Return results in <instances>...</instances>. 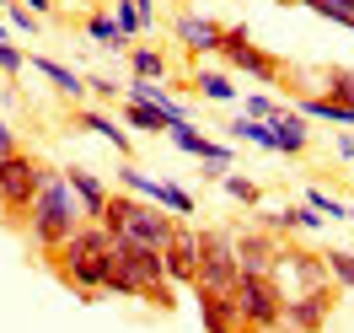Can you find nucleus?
<instances>
[{"instance_id": "f257e3e1", "label": "nucleus", "mask_w": 354, "mask_h": 333, "mask_svg": "<svg viewBox=\"0 0 354 333\" xmlns=\"http://www.w3.org/2000/svg\"><path fill=\"white\" fill-rule=\"evenodd\" d=\"M54 269H59V280H65L75 296H108V274H113V231L108 226L86 221L75 237H70L59 253H54Z\"/></svg>"}, {"instance_id": "f03ea898", "label": "nucleus", "mask_w": 354, "mask_h": 333, "mask_svg": "<svg viewBox=\"0 0 354 333\" xmlns=\"http://www.w3.org/2000/svg\"><path fill=\"white\" fill-rule=\"evenodd\" d=\"M108 296H129V301H151V307L172 312V280H167V258H161L156 247H140V242L113 237Z\"/></svg>"}, {"instance_id": "7ed1b4c3", "label": "nucleus", "mask_w": 354, "mask_h": 333, "mask_svg": "<svg viewBox=\"0 0 354 333\" xmlns=\"http://www.w3.org/2000/svg\"><path fill=\"white\" fill-rule=\"evenodd\" d=\"M81 226H86V210H81V199H75V188L65 183V172L48 167L44 188H38V204H32V215H27V237H32V247L54 258Z\"/></svg>"}, {"instance_id": "20e7f679", "label": "nucleus", "mask_w": 354, "mask_h": 333, "mask_svg": "<svg viewBox=\"0 0 354 333\" xmlns=\"http://www.w3.org/2000/svg\"><path fill=\"white\" fill-rule=\"evenodd\" d=\"M102 226H108L113 237L140 242V247H156V253H167V242L177 237V215H167L161 204L134 199V194H113L108 210H102Z\"/></svg>"}, {"instance_id": "39448f33", "label": "nucleus", "mask_w": 354, "mask_h": 333, "mask_svg": "<svg viewBox=\"0 0 354 333\" xmlns=\"http://www.w3.org/2000/svg\"><path fill=\"white\" fill-rule=\"evenodd\" d=\"M44 161L27 151H11L6 161H0V215H6V226H17L32 215V204H38V188H44Z\"/></svg>"}, {"instance_id": "423d86ee", "label": "nucleus", "mask_w": 354, "mask_h": 333, "mask_svg": "<svg viewBox=\"0 0 354 333\" xmlns=\"http://www.w3.org/2000/svg\"><path fill=\"white\" fill-rule=\"evenodd\" d=\"M242 285V258H236V237L209 226L199 231V285L194 290H209V296H236Z\"/></svg>"}, {"instance_id": "0eeeda50", "label": "nucleus", "mask_w": 354, "mask_h": 333, "mask_svg": "<svg viewBox=\"0 0 354 333\" xmlns=\"http://www.w3.org/2000/svg\"><path fill=\"white\" fill-rule=\"evenodd\" d=\"M221 60H225V70H231V75H252V81H263V87H274V81H285V60L252 44V33H247V22H231V27H225Z\"/></svg>"}, {"instance_id": "6e6552de", "label": "nucleus", "mask_w": 354, "mask_h": 333, "mask_svg": "<svg viewBox=\"0 0 354 333\" xmlns=\"http://www.w3.org/2000/svg\"><path fill=\"white\" fill-rule=\"evenodd\" d=\"M236 307H242L247 328H285V285L274 274H242L236 285Z\"/></svg>"}, {"instance_id": "1a4fd4ad", "label": "nucleus", "mask_w": 354, "mask_h": 333, "mask_svg": "<svg viewBox=\"0 0 354 333\" xmlns=\"http://www.w3.org/2000/svg\"><path fill=\"white\" fill-rule=\"evenodd\" d=\"M118 183L129 188L134 199H145V204H161L167 215H194V210H199V199H194V194H188L183 183H167V178H145V172H140L134 161H124V167H118Z\"/></svg>"}, {"instance_id": "9d476101", "label": "nucleus", "mask_w": 354, "mask_h": 333, "mask_svg": "<svg viewBox=\"0 0 354 333\" xmlns=\"http://www.w3.org/2000/svg\"><path fill=\"white\" fill-rule=\"evenodd\" d=\"M333 317V285L285 296V333H322Z\"/></svg>"}, {"instance_id": "9b49d317", "label": "nucleus", "mask_w": 354, "mask_h": 333, "mask_svg": "<svg viewBox=\"0 0 354 333\" xmlns=\"http://www.w3.org/2000/svg\"><path fill=\"white\" fill-rule=\"evenodd\" d=\"M172 38L188 54H204V60H221V44H225V27L215 17H204V11H183L172 17Z\"/></svg>"}, {"instance_id": "f8f14e48", "label": "nucleus", "mask_w": 354, "mask_h": 333, "mask_svg": "<svg viewBox=\"0 0 354 333\" xmlns=\"http://www.w3.org/2000/svg\"><path fill=\"white\" fill-rule=\"evenodd\" d=\"M236 237V258H242V274H274L279 258H285V247L274 231H231Z\"/></svg>"}, {"instance_id": "ddd939ff", "label": "nucleus", "mask_w": 354, "mask_h": 333, "mask_svg": "<svg viewBox=\"0 0 354 333\" xmlns=\"http://www.w3.org/2000/svg\"><path fill=\"white\" fill-rule=\"evenodd\" d=\"M172 145L183 156H199L209 172H231L236 167V145H221V140H209V134H199L194 124H183V129H172Z\"/></svg>"}, {"instance_id": "4468645a", "label": "nucleus", "mask_w": 354, "mask_h": 333, "mask_svg": "<svg viewBox=\"0 0 354 333\" xmlns=\"http://www.w3.org/2000/svg\"><path fill=\"white\" fill-rule=\"evenodd\" d=\"M167 280L172 285H199V231H183L177 226V237L167 242Z\"/></svg>"}, {"instance_id": "2eb2a0df", "label": "nucleus", "mask_w": 354, "mask_h": 333, "mask_svg": "<svg viewBox=\"0 0 354 333\" xmlns=\"http://www.w3.org/2000/svg\"><path fill=\"white\" fill-rule=\"evenodd\" d=\"M199 296V317H204V333H242V307L236 296H209V290H194Z\"/></svg>"}, {"instance_id": "dca6fc26", "label": "nucleus", "mask_w": 354, "mask_h": 333, "mask_svg": "<svg viewBox=\"0 0 354 333\" xmlns=\"http://www.w3.org/2000/svg\"><path fill=\"white\" fill-rule=\"evenodd\" d=\"M65 183L75 188V199H81V210H86V221L102 226V210H108V188H102V178L97 172H86V167H65Z\"/></svg>"}, {"instance_id": "f3484780", "label": "nucleus", "mask_w": 354, "mask_h": 333, "mask_svg": "<svg viewBox=\"0 0 354 333\" xmlns=\"http://www.w3.org/2000/svg\"><path fill=\"white\" fill-rule=\"evenodd\" d=\"M268 129H274V156H306L311 134H306V118H301L295 108H285Z\"/></svg>"}, {"instance_id": "a211bd4d", "label": "nucleus", "mask_w": 354, "mask_h": 333, "mask_svg": "<svg viewBox=\"0 0 354 333\" xmlns=\"http://www.w3.org/2000/svg\"><path fill=\"white\" fill-rule=\"evenodd\" d=\"M75 124H81V129H91V134H102V140H108L113 151H124V156L134 151L129 129H124L118 118H108V113H97V108H81V113H75Z\"/></svg>"}, {"instance_id": "6ab92c4d", "label": "nucleus", "mask_w": 354, "mask_h": 333, "mask_svg": "<svg viewBox=\"0 0 354 333\" xmlns=\"http://www.w3.org/2000/svg\"><path fill=\"white\" fill-rule=\"evenodd\" d=\"M301 118H317V124H338V129H354V108H344V102H333V97H301Z\"/></svg>"}, {"instance_id": "aec40b11", "label": "nucleus", "mask_w": 354, "mask_h": 333, "mask_svg": "<svg viewBox=\"0 0 354 333\" xmlns=\"http://www.w3.org/2000/svg\"><path fill=\"white\" fill-rule=\"evenodd\" d=\"M32 65H38V70H44V75H48V81H54V87H59V91H65V97H70V102H81V97H86V75H75V70H70V65H59V60H48V54H32Z\"/></svg>"}, {"instance_id": "412c9836", "label": "nucleus", "mask_w": 354, "mask_h": 333, "mask_svg": "<svg viewBox=\"0 0 354 333\" xmlns=\"http://www.w3.org/2000/svg\"><path fill=\"white\" fill-rule=\"evenodd\" d=\"M194 91L209 97V102H236V97H242L231 70H194Z\"/></svg>"}, {"instance_id": "4be33fe9", "label": "nucleus", "mask_w": 354, "mask_h": 333, "mask_svg": "<svg viewBox=\"0 0 354 333\" xmlns=\"http://www.w3.org/2000/svg\"><path fill=\"white\" fill-rule=\"evenodd\" d=\"M124 129H134V134H172V124H167V113L151 108V102H124Z\"/></svg>"}, {"instance_id": "5701e85b", "label": "nucleus", "mask_w": 354, "mask_h": 333, "mask_svg": "<svg viewBox=\"0 0 354 333\" xmlns=\"http://www.w3.org/2000/svg\"><path fill=\"white\" fill-rule=\"evenodd\" d=\"M221 188H225V199L247 204V210H258V204H263V188L247 178V172H236V167H231V172H221Z\"/></svg>"}, {"instance_id": "b1692460", "label": "nucleus", "mask_w": 354, "mask_h": 333, "mask_svg": "<svg viewBox=\"0 0 354 333\" xmlns=\"http://www.w3.org/2000/svg\"><path fill=\"white\" fill-rule=\"evenodd\" d=\"M322 97H333V102H344V108H354V70L349 65H328L322 70Z\"/></svg>"}, {"instance_id": "393cba45", "label": "nucleus", "mask_w": 354, "mask_h": 333, "mask_svg": "<svg viewBox=\"0 0 354 333\" xmlns=\"http://www.w3.org/2000/svg\"><path fill=\"white\" fill-rule=\"evenodd\" d=\"M129 75L134 81H161V75H167V60H161V54H156V48H134L129 54Z\"/></svg>"}, {"instance_id": "a878e982", "label": "nucleus", "mask_w": 354, "mask_h": 333, "mask_svg": "<svg viewBox=\"0 0 354 333\" xmlns=\"http://www.w3.org/2000/svg\"><path fill=\"white\" fill-rule=\"evenodd\" d=\"M86 38H91V44H102V48H118V44H129V38L118 33V22H113L108 11H91V17H86Z\"/></svg>"}, {"instance_id": "bb28decb", "label": "nucleus", "mask_w": 354, "mask_h": 333, "mask_svg": "<svg viewBox=\"0 0 354 333\" xmlns=\"http://www.w3.org/2000/svg\"><path fill=\"white\" fill-rule=\"evenodd\" d=\"M322 258H328V274H333V285L354 290V247H328Z\"/></svg>"}, {"instance_id": "cd10ccee", "label": "nucleus", "mask_w": 354, "mask_h": 333, "mask_svg": "<svg viewBox=\"0 0 354 333\" xmlns=\"http://www.w3.org/2000/svg\"><path fill=\"white\" fill-rule=\"evenodd\" d=\"M108 17L118 22V33H124V38H140V27H151V22H145V11H140L134 0H113Z\"/></svg>"}, {"instance_id": "c85d7f7f", "label": "nucleus", "mask_w": 354, "mask_h": 333, "mask_svg": "<svg viewBox=\"0 0 354 333\" xmlns=\"http://www.w3.org/2000/svg\"><path fill=\"white\" fill-rule=\"evenodd\" d=\"M306 11H317V17H328V22H338V27H349L354 33V0H301Z\"/></svg>"}, {"instance_id": "c756f323", "label": "nucleus", "mask_w": 354, "mask_h": 333, "mask_svg": "<svg viewBox=\"0 0 354 333\" xmlns=\"http://www.w3.org/2000/svg\"><path fill=\"white\" fill-rule=\"evenodd\" d=\"M242 118H258V124H274V118H279V113H285V102H274V97H268V91H252V97H242Z\"/></svg>"}, {"instance_id": "7c9ffc66", "label": "nucleus", "mask_w": 354, "mask_h": 333, "mask_svg": "<svg viewBox=\"0 0 354 333\" xmlns=\"http://www.w3.org/2000/svg\"><path fill=\"white\" fill-rule=\"evenodd\" d=\"M306 204H311V210H317V215H328V221H349V210H354V204H338V199H333V194H322L317 183H311V188H306Z\"/></svg>"}, {"instance_id": "2f4dec72", "label": "nucleus", "mask_w": 354, "mask_h": 333, "mask_svg": "<svg viewBox=\"0 0 354 333\" xmlns=\"http://www.w3.org/2000/svg\"><path fill=\"white\" fill-rule=\"evenodd\" d=\"M22 65H27V54H17V44L6 38V44H0V81H17Z\"/></svg>"}, {"instance_id": "473e14b6", "label": "nucleus", "mask_w": 354, "mask_h": 333, "mask_svg": "<svg viewBox=\"0 0 354 333\" xmlns=\"http://www.w3.org/2000/svg\"><path fill=\"white\" fill-rule=\"evenodd\" d=\"M322 226H328V215H317L311 204H295V210H290V231H322Z\"/></svg>"}, {"instance_id": "72a5a7b5", "label": "nucleus", "mask_w": 354, "mask_h": 333, "mask_svg": "<svg viewBox=\"0 0 354 333\" xmlns=\"http://www.w3.org/2000/svg\"><path fill=\"white\" fill-rule=\"evenodd\" d=\"M11 27H17V33H38V17H32V11H22V0H11Z\"/></svg>"}, {"instance_id": "f704fd0d", "label": "nucleus", "mask_w": 354, "mask_h": 333, "mask_svg": "<svg viewBox=\"0 0 354 333\" xmlns=\"http://www.w3.org/2000/svg\"><path fill=\"white\" fill-rule=\"evenodd\" d=\"M86 87L97 91V97H124V87H118L113 75H102V70H97V75H86Z\"/></svg>"}, {"instance_id": "c9c22d12", "label": "nucleus", "mask_w": 354, "mask_h": 333, "mask_svg": "<svg viewBox=\"0 0 354 333\" xmlns=\"http://www.w3.org/2000/svg\"><path fill=\"white\" fill-rule=\"evenodd\" d=\"M338 156H349V161H354V129H344V140H338Z\"/></svg>"}, {"instance_id": "e433bc0d", "label": "nucleus", "mask_w": 354, "mask_h": 333, "mask_svg": "<svg viewBox=\"0 0 354 333\" xmlns=\"http://www.w3.org/2000/svg\"><path fill=\"white\" fill-rule=\"evenodd\" d=\"M0 145H11V151H17V134H11V124H6V118H0Z\"/></svg>"}, {"instance_id": "4c0bfd02", "label": "nucleus", "mask_w": 354, "mask_h": 333, "mask_svg": "<svg viewBox=\"0 0 354 333\" xmlns=\"http://www.w3.org/2000/svg\"><path fill=\"white\" fill-rule=\"evenodd\" d=\"M27 11H32V17H38V11H48V6H54V0H22Z\"/></svg>"}, {"instance_id": "58836bf2", "label": "nucleus", "mask_w": 354, "mask_h": 333, "mask_svg": "<svg viewBox=\"0 0 354 333\" xmlns=\"http://www.w3.org/2000/svg\"><path fill=\"white\" fill-rule=\"evenodd\" d=\"M140 11H145V22H156V0H134Z\"/></svg>"}, {"instance_id": "ea45409f", "label": "nucleus", "mask_w": 354, "mask_h": 333, "mask_svg": "<svg viewBox=\"0 0 354 333\" xmlns=\"http://www.w3.org/2000/svg\"><path fill=\"white\" fill-rule=\"evenodd\" d=\"M6 38H11V22H0V44H6Z\"/></svg>"}, {"instance_id": "a19ab883", "label": "nucleus", "mask_w": 354, "mask_h": 333, "mask_svg": "<svg viewBox=\"0 0 354 333\" xmlns=\"http://www.w3.org/2000/svg\"><path fill=\"white\" fill-rule=\"evenodd\" d=\"M242 333H274V328H242Z\"/></svg>"}, {"instance_id": "79ce46f5", "label": "nucleus", "mask_w": 354, "mask_h": 333, "mask_svg": "<svg viewBox=\"0 0 354 333\" xmlns=\"http://www.w3.org/2000/svg\"><path fill=\"white\" fill-rule=\"evenodd\" d=\"M274 6H301V0H274Z\"/></svg>"}, {"instance_id": "37998d69", "label": "nucleus", "mask_w": 354, "mask_h": 333, "mask_svg": "<svg viewBox=\"0 0 354 333\" xmlns=\"http://www.w3.org/2000/svg\"><path fill=\"white\" fill-rule=\"evenodd\" d=\"M6 156H11V145H0V161H6Z\"/></svg>"}, {"instance_id": "c03bdc74", "label": "nucleus", "mask_w": 354, "mask_h": 333, "mask_svg": "<svg viewBox=\"0 0 354 333\" xmlns=\"http://www.w3.org/2000/svg\"><path fill=\"white\" fill-rule=\"evenodd\" d=\"M349 226H354V210H349Z\"/></svg>"}, {"instance_id": "a18cd8bd", "label": "nucleus", "mask_w": 354, "mask_h": 333, "mask_svg": "<svg viewBox=\"0 0 354 333\" xmlns=\"http://www.w3.org/2000/svg\"><path fill=\"white\" fill-rule=\"evenodd\" d=\"M188 6H199V0H188Z\"/></svg>"}]
</instances>
